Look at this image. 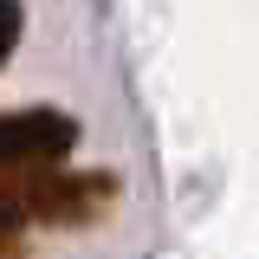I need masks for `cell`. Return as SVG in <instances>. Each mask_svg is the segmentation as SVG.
<instances>
[{"mask_svg":"<svg viewBox=\"0 0 259 259\" xmlns=\"http://www.w3.org/2000/svg\"><path fill=\"white\" fill-rule=\"evenodd\" d=\"M78 117L59 104H26V110H0V182H26L52 175L78 149Z\"/></svg>","mask_w":259,"mask_h":259,"instance_id":"1","label":"cell"},{"mask_svg":"<svg viewBox=\"0 0 259 259\" xmlns=\"http://www.w3.org/2000/svg\"><path fill=\"white\" fill-rule=\"evenodd\" d=\"M32 227V207H26V182H0V246L13 240V233H26Z\"/></svg>","mask_w":259,"mask_h":259,"instance_id":"2","label":"cell"},{"mask_svg":"<svg viewBox=\"0 0 259 259\" xmlns=\"http://www.w3.org/2000/svg\"><path fill=\"white\" fill-rule=\"evenodd\" d=\"M20 32H26V7H20V0H0V71L20 52Z\"/></svg>","mask_w":259,"mask_h":259,"instance_id":"3","label":"cell"}]
</instances>
